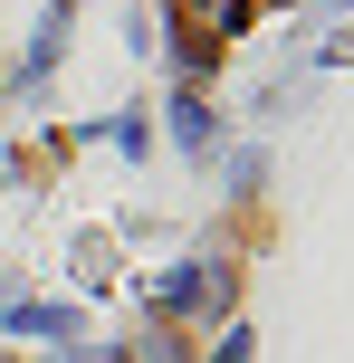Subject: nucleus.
I'll list each match as a JSON object with an SVG mask.
<instances>
[{"instance_id": "20e7f679", "label": "nucleus", "mask_w": 354, "mask_h": 363, "mask_svg": "<svg viewBox=\"0 0 354 363\" xmlns=\"http://www.w3.org/2000/svg\"><path fill=\"white\" fill-rule=\"evenodd\" d=\"M19 335H67V306H19Z\"/></svg>"}, {"instance_id": "7ed1b4c3", "label": "nucleus", "mask_w": 354, "mask_h": 363, "mask_svg": "<svg viewBox=\"0 0 354 363\" xmlns=\"http://www.w3.org/2000/svg\"><path fill=\"white\" fill-rule=\"evenodd\" d=\"M172 134H182L192 153H211V106H201V96H182V106H172Z\"/></svg>"}, {"instance_id": "f257e3e1", "label": "nucleus", "mask_w": 354, "mask_h": 363, "mask_svg": "<svg viewBox=\"0 0 354 363\" xmlns=\"http://www.w3.org/2000/svg\"><path fill=\"white\" fill-rule=\"evenodd\" d=\"M240 19H249V0H172V29H182V57H192V67H211V48H221Z\"/></svg>"}, {"instance_id": "f03ea898", "label": "nucleus", "mask_w": 354, "mask_h": 363, "mask_svg": "<svg viewBox=\"0 0 354 363\" xmlns=\"http://www.w3.org/2000/svg\"><path fill=\"white\" fill-rule=\"evenodd\" d=\"M153 296H163V306H230V277H211V268H172Z\"/></svg>"}]
</instances>
